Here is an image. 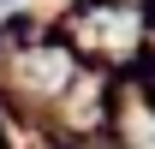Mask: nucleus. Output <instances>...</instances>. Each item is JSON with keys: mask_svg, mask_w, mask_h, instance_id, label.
<instances>
[{"mask_svg": "<svg viewBox=\"0 0 155 149\" xmlns=\"http://www.w3.org/2000/svg\"><path fill=\"white\" fill-rule=\"evenodd\" d=\"M6 6H18V0H0V12H6Z\"/></svg>", "mask_w": 155, "mask_h": 149, "instance_id": "nucleus-1", "label": "nucleus"}]
</instances>
